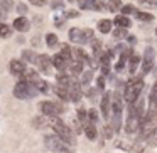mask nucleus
Segmentation results:
<instances>
[{"instance_id": "5701e85b", "label": "nucleus", "mask_w": 157, "mask_h": 153, "mask_svg": "<svg viewBox=\"0 0 157 153\" xmlns=\"http://www.w3.org/2000/svg\"><path fill=\"white\" fill-rule=\"evenodd\" d=\"M112 109H113V113H122V109H123V104H122V96H120L118 93H115V94H113Z\"/></svg>"}, {"instance_id": "79ce46f5", "label": "nucleus", "mask_w": 157, "mask_h": 153, "mask_svg": "<svg viewBox=\"0 0 157 153\" xmlns=\"http://www.w3.org/2000/svg\"><path fill=\"white\" fill-rule=\"evenodd\" d=\"M51 7L54 9H58V10H64V2H63V0H54V2H52L51 4Z\"/></svg>"}, {"instance_id": "c9c22d12", "label": "nucleus", "mask_w": 157, "mask_h": 153, "mask_svg": "<svg viewBox=\"0 0 157 153\" xmlns=\"http://www.w3.org/2000/svg\"><path fill=\"white\" fill-rule=\"evenodd\" d=\"M139 5L145 9H155L157 7V0H139Z\"/></svg>"}, {"instance_id": "aec40b11", "label": "nucleus", "mask_w": 157, "mask_h": 153, "mask_svg": "<svg viewBox=\"0 0 157 153\" xmlns=\"http://www.w3.org/2000/svg\"><path fill=\"white\" fill-rule=\"evenodd\" d=\"M54 93H56V96H58L59 99H63V101H69V93H68V88H66V86L56 84Z\"/></svg>"}, {"instance_id": "3c124183", "label": "nucleus", "mask_w": 157, "mask_h": 153, "mask_svg": "<svg viewBox=\"0 0 157 153\" xmlns=\"http://www.w3.org/2000/svg\"><path fill=\"white\" fill-rule=\"evenodd\" d=\"M68 2H75V0H68Z\"/></svg>"}, {"instance_id": "39448f33", "label": "nucleus", "mask_w": 157, "mask_h": 153, "mask_svg": "<svg viewBox=\"0 0 157 153\" xmlns=\"http://www.w3.org/2000/svg\"><path fill=\"white\" fill-rule=\"evenodd\" d=\"M39 111H41L44 116L51 118V116H59L63 111H64V108H63L61 104H58V103L42 101V103H39Z\"/></svg>"}, {"instance_id": "de8ad7c7", "label": "nucleus", "mask_w": 157, "mask_h": 153, "mask_svg": "<svg viewBox=\"0 0 157 153\" xmlns=\"http://www.w3.org/2000/svg\"><path fill=\"white\" fill-rule=\"evenodd\" d=\"M29 2H31L32 5H37V7H41V5H44L48 0H29Z\"/></svg>"}, {"instance_id": "8fccbe9b", "label": "nucleus", "mask_w": 157, "mask_h": 153, "mask_svg": "<svg viewBox=\"0 0 157 153\" xmlns=\"http://www.w3.org/2000/svg\"><path fill=\"white\" fill-rule=\"evenodd\" d=\"M5 17H7V12H5L4 9H0V20L4 22V20H5Z\"/></svg>"}, {"instance_id": "a19ab883", "label": "nucleus", "mask_w": 157, "mask_h": 153, "mask_svg": "<svg viewBox=\"0 0 157 153\" xmlns=\"http://www.w3.org/2000/svg\"><path fill=\"white\" fill-rule=\"evenodd\" d=\"M149 99H150V104H154V103H157V82L152 86V91H150V96H149Z\"/></svg>"}, {"instance_id": "c03bdc74", "label": "nucleus", "mask_w": 157, "mask_h": 153, "mask_svg": "<svg viewBox=\"0 0 157 153\" xmlns=\"http://www.w3.org/2000/svg\"><path fill=\"white\" fill-rule=\"evenodd\" d=\"M96 86H98L100 91H103V89H105V76H100V78L96 79Z\"/></svg>"}, {"instance_id": "ddd939ff", "label": "nucleus", "mask_w": 157, "mask_h": 153, "mask_svg": "<svg viewBox=\"0 0 157 153\" xmlns=\"http://www.w3.org/2000/svg\"><path fill=\"white\" fill-rule=\"evenodd\" d=\"M69 41L75 42V44H85V41H83V29H78V27L69 29Z\"/></svg>"}, {"instance_id": "f3484780", "label": "nucleus", "mask_w": 157, "mask_h": 153, "mask_svg": "<svg viewBox=\"0 0 157 153\" xmlns=\"http://www.w3.org/2000/svg\"><path fill=\"white\" fill-rule=\"evenodd\" d=\"M83 131H85V135H86V138H88V140H96L98 131H96L95 123H90V121H88L85 126H83Z\"/></svg>"}, {"instance_id": "49530a36", "label": "nucleus", "mask_w": 157, "mask_h": 153, "mask_svg": "<svg viewBox=\"0 0 157 153\" xmlns=\"http://www.w3.org/2000/svg\"><path fill=\"white\" fill-rule=\"evenodd\" d=\"M105 136H106V138H112V136H113V128H112V126H105Z\"/></svg>"}, {"instance_id": "f257e3e1", "label": "nucleus", "mask_w": 157, "mask_h": 153, "mask_svg": "<svg viewBox=\"0 0 157 153\" xmlns=\"http://www.w3.org/2000/svg\"><path fill=\"white\" fill-rule=\"evenodd\" d=\"M48 123H49V126L54 129V133H56V135H58L64 143H68L69 146H73V145L76 143L75 131H73V129L69 128L68 125H64L61 118H58V116H51V119H48Z\"/></svg>"}, {"instance_id": "20e7f679", "label": "nucleus", "mask_w": 157, "mask_h": 153, "mask_svg": "<svg viewBox=\"0 0 157 153\" xmlns=\"http://www.w3.org/2000/svg\"><path fill=\"white\" fill-rule=\"evenodd\" d=\"M44 143H46V146L54 153H73L71 146H69L68 143L63 141L56 133L54 135H46L44 136Z\"/></svg>"}, {"instance_id": "7ed1b4c3", "label": "nucleus", "mask_w": 157, "mask_h": 153, "mask_svg": "<svg viewBox=\"0 0 157 153\" xmlns=\"http://www.w3.org/2000/svg\"><path fill=\"white\" fill-rule=\"evenodd\" d=\"M39 94L37 88H36L34 82L29 81H19L17 84L14 86V96L17 99H32Z\"/></svg>"}, {"instance_id": "393cba45", "label": "nucleus", "mask_w": 157, "mask_h": 153, "mask_svg": "<svg viewBox=\"0 0 157 153\" xmlns=\"http://www.w3.org/2000/svg\"><path fill=\"white\" fill-rule=\"evenodd\" d=\"M91 49H93V56H95V59H100L103 56V47H101V42L100 41H95V39H93L91 41Z\"/></svg>"}, {"instance_id": "2f4dec72", "label": "nucleus", "mask_w": 157, "mask_h": 153, "mask_svg": "<svg viewBox=\"0 0 157 153\" xmlns=\"http://www.w3.org/2000/svg\"><path fill=\"white\" fill-rule=\"evenodd\" d=\"M91 79H93V72L91 71H85V72H81V81H79V84L88 86L90 82H91Z\"/></svg>"}, {"instance_id": "c756f323", "label": "nucleus", "mask_w": 157, "mask_h": 153, "mask_svg": "<svg viewBox=\"0 0 157 153\" xmlns=\"http://www.w3.org/2000/svg\"><path fill=\"white\" fill-rule=\"evenodd\" d=\"M56 81H58V84L66 86V88H68V86L71 84V78H69L68 74H64V71H63L61 74H58V76H56Z\"/></svg>"}, {"instance_id": "6e6552de", "label": "nucleus", "mask_w": 157, "mask_h": 153, "mask_svg": "<svg viewBox=\"0 0 157 153\" xmlns=\"http://www.w3.org/2000/svg\"><path fill=\"white\" fill-rule=\"evenodd\" d=\"M25 62L22 61V59H12L10 64H9V71H10V74H14L15 78H21L22 72L25 71Z\"/></svg>"}, {"instance_id": "37998d69", "label": "nucleus", "mask_w": 157, "mask_h": 153, "mask_svg": "<svg viewBox=\"0 0 157 153\" xmlns=\"http://www.w3.org/2000/svg\"><path fill=\"white\" fill-rule=\"evenodd\" d=\"M78 15H79V12H76V10H64V19H75Z\"/></svg>"}, {"instance_id": "9d476101", "label": "nucleus", "mask_w": 157, "mask_h": 153, "mask_svg": "<svg viewBox=\"0 0 157 153\" xmlns=\"http://www.w3.org/2000/svg\"><path fill=\"white\" fill-rule=\"evenodd\" d=\"M100 108H101V115L105 119H110V108H112V99H110V93H105L100 101Z\"/></svg>"}, {"instance_id": "1a4fd4ad", "label": "nucleus", "mask_w": 157, "mask_h": 153, "mask_svg": "<svg viewBox=\"0 0 157 153\" xmlns=\"http://www.w3.org/2000/svg\"><path fill=\"white\" fill-rule=\"evenodd\" d=\"M68 93H69V101L78 103L79 99H81V96H83L81 84H79V82H73L71 81V84L68 86Z\"/></svg>"}, {"instance_id": "4468645a", "label": "nucleus", "mask_w": 157, "mask_h": 153, "mask_svg": "<svg viewBox=\"0 0 157 153\" xmlns=\"http://www.w3.org/2000/svg\"><path fill=\"white\" fill-rule=\"evenodd\" d=\"M14 29L19 32H27L29 29H31V22L27 20L25 17H19L14 20Z\"/></svg>"}, {"instance_id": "0eeeda50", "label": "nucleus", "mask_w": 157, "mask_h": 153, "mask_svg": "<svg viewBox=\"0 0 157 153\" xmlns=\"http://www.w3.org/2000/svg\"><path fill=\"white\" fill-rule=\"evenodd\" d=\"M36 66L39 67L41 72H44V74H51V71H52V59L49 57L48 54H41V56H37V59H36Z\"/></svg>"}, {"instance_id": "473e14b6", "label": "nucleus", "mask_w": 157, "mask_h": 153, "mask_svg": "<svg viewBox=\"0 0 157 153\" xmlns=\"http://www.w3.org/2000/svg\"><path fill=\"white\" fill-rule=\"evenodd\" d=\"M58 35L52 34V32H49V34H46V44L49 46V47H56L58 46Z\"/></svg>"}, {"instance_id": "f8f14e48", "label": "nucleus", "mask_w": 157, "mask_h": 153, "mask_svg": "<svg viewBox=\"0 0 157 153\" xmlns=\"http://www.w3.org/2000/svg\"><path fill=\"white\" fill-rule=\"evenodd\" d=\"M69 62H71V61H68V59L63 57V56L58 52V54L52 57V67H56L59 72H63V71H66V69H68Z\"/></svg>"}, {"instance_id": "cd10ccee", "label": "nucleus", "mask_w": 157, "mask_h": 153, "mask_svg": "<svg viewBox=\"0 0 157 153\" xmlns=\"http://www.w3.org/2000/svg\"><path fill=\"white\" fill-rule=\"evenodd\" d=\"M135 15L137 19H139L140 22H152L154 20V15L149 14V12H142V10H135Z\"/></svg>"}, {"instance_id": "e433bc0d", "label": "nucleus", "mask_w": 157, "mask_h": 153, "mask_svg": "<svg viewBox=\"0 0 157 153\" xmlns=\"http://www.w3.org/2000/svg\"><path fill=\"white\" fill-rule=\"evenodd\" d=\"M98 119H100V115H98V111H96L95 108H91V109L88 111V121H90V123H96Z\"/></svg>"}, {"instance_id": "72a5a7b5", "label": "nucleus", "mask_w": 157, "mask_h": 153, "mask_svg": "<svg viewBox=\"0 0 157 153\" xmlns=\"http://www.w3.org/2000/svg\"><path fill=\"white\" fill-rule=\"evenodd\" d=\"M78 121L81 123L83 126L88 123V111H86V109H83V108L78 109Z\"/></svg>"}, {"instance_id": "4c0bfd02", "label": "nucleus", "mask_w": 157, "mask_h": 153, "mask_svg": "<svg viewBox=\"0 0 157 153\" xmlns=\"http://www.w3.org/2000/svg\"><path fill=\"white\" fill-rule=\"evenodd\" d=\"M14 7H15V4L12 0H2V4H0V9H4L5 12H10Z\"/></svg>"}, {"instance_id": "412c9836", "label": "nucleus", "mask_w": 157, "mask_h": 153, "mask_svg": "<svg viewBox=\"0 0 157 153\" xmlns=\"http://www.w3.org/2000/svg\"><path fill=\"white\" fill-rule=\"evenodd\" d=\"M112 25H113V22L112 20H108V19H103V20H100L98 22V31L101 32V34H108V32H112Z\"/></svg>"}, {"instance_id": "b1692460", "label": "nucleus", "mask_w": 157, "mask_h": 153, "mask_svg": "<svg viewBox=\"0 0 157 153\" xmlns=\"http://www.w3.org/2000/svg\"><path fill=\"white\" fill-rule=\"evenodd\" d=\"M36 59H37V54L34 51H22V61L25 64H36Z\"/></svg>"}, {"instance_id": "f704fd0d", "label": "nucleus", "mask_w": 157, "mask_h": 153, "mask_svg": "<svg viewBox=\"0 0 157 153\" xmlns=\"http://www.w3.org/2000/svg\"><path fill=\"white\" fill-rule=\"evenodd\" d=\"M10 27H9L7 24H4V22H0V37L2 39H7L9 35H10Z\"/></svg>"}, {"instance_id": "ea45409f", "label": "nucleus", "mask_w": 157, "mask_h": 153, "mask_svg": "<svg viewBox=\"0 0 157 153\" xmlns=\"http://www.w3.org/2000/svg\"><path fill=\"white\" fill-rule=\"evenodd\" d=\"M122 14L123 15H132V14H135V7H133L132 4H128V5H122Z\"/></svg>"}, {"instance_id": "603ef678", "label": "nucleus", "mask_w": 157, "mask_h": 153, "mask_svg": "<svg viewBox=\"0 0 157 153\" xmlns=\"http://www.w3.org/2000/svg\"><path fill=\"white\" fill-rule=\"evenodd\" d=\"M155 35H157V29H155Z\"/></svg>"}, {"instance_id": "bb28decb", "label": "nucleus", "mask_w": 157, "mask_h": 153, "mask_svg": "<svg viewBox=\"0 0 157 153\" xmlns=\"http://www.w3.org/2000/svg\"><path fill=\"white\" fill-rule=\"evenodd\" d=\"M105 9L108 12H117L122 9V0H108L105 4Z\"/></svg>"}, {"instance_id": "864d4df0", "label": "nucleus", "mask_w": 157, "mask_h": 153, "mask_svg": "<svg viewBox=\"0 0 157 153\" xmlns=\"http://www.w3.org/2000/svg\"><path fill=\"white\" fill-rule=\"evenodd\" d=\"M106 2H108V0H106Z\"/></svg>"}, {"instance_id": "dca6fc26", "label": "nucleus", "mask_w": 157, "mask_h": 153, "mask_svg": "<svg viewBox=\"0 0 157 153\" xmlns=\"http://www.w3.org/2000/svg\"><path fill=\"white\" fill-rule=\"evenodd\" d=\"M127 62H128V71H130V74H135V71L139 69V66H140V57L135 54V52H132Z\"/></svg>"}, {"instance_id": "7c9ffc66", "label": "nucleus", "mask_w": 157, "mask_h": 153, "mask_svg": "<svg viewBox=\"0 0 157 153\" xmlns=\"http://www.w3.org/2000/svg\"><path fill=\"white\" fill-rule=\"evenodd\" d=\"M113 37H115L117 41H123V39H127V37H128L127 29L125 27H117L115 31H113Z\"/></svg>"}, {"instance_id": "a878e982", "label": "nucleus", "mask_w": 157, "mask_h": 153, "mask_svg": "<svg viewBox=\"0 0 157 153\" xmlns=\"http://www.w3.org/2000/svg\"><path fill=\"white\" fill-rule=\"evenodd\" d=\"M110 126L113 128V131H120V128H122V113H113Z\"/></svg>"}, {"instance_id": "f03ea898", "label": "nucleus", "mask_w": 157, "mask_h": 153, "mask_svg": "<svg viewBox=\"0 0 157 153\" xmlns=\"http://www.w3.org/2000/svg\"><path fill=\"white\" fill-rule=\"evenodd\" d=\"M142 89H144V78L142 76H133L123 88V99L130 104V103H133L135 99L140 98Z\"/></svg>"}, {"instance_id": "423d86ee", "label": "nucleus", "mask_w": 157, "mask_h": 153, "mask_svg": "<svg viewBox=\"0 0 157 153\" xmlns=\"http://www.w3.org/2000/svg\"><path fill=\"white\" fill-rule=\"evenodd\" d=\"M154 56H155L154 54V49L147 47L145 52H144V61H142V64H140V76H142V78L152 71V67H154Z\"/></svg>"}, {"instance_id": "2eb2a0df", "label": "nucleus", "mask_w": 157, "mask_h": 153, "mask_svg": "<svg viewBox=\"0 0 157 153\" xmlns=\"http://www.w3.org/2000/svg\"><path fill=\"white\" fill-rule=\"evenodd\" d=\"M39 79V72L36 69H31V67H25V71L22 72L21 76V81H29V82H36Z\"/></svg>"}, {"instance_id": "58836bf2", "label": "nucleus", "mask_w": 157, "mask_h": 153, "mask_svg": "<svg viewBox=\"0 0 157 153\" xmlns=\"http://www.w3.org/2000/svg\"><path fill=\"white\" fill-rule=\"evenodd\" d=\"M83 41H85V44H88V42L93 41V31L91 29H83Z\"/></svg>"}, {"instance_id": "09e8293b", "label": "nucleus", "mask_w": 157, "mask_h": 153, "mask_svg": "<svg viewBox=\"0 0 157 153\" xmlns=\"http://www.w3.org/2000/svg\"><path fill=\"white\" fill-rule=\"evenodd\" d=\"M63 24H64V19H59V17L54 19V25H56V27H63Z\"/></svg>"}, {"instance_id": "4be33fe9", "label": "nucleus", "mask_w": 157, "mask_h": 153, "mask_svg": "<svg viewBox=\"0 0 157 153\" xmlns=\"http://www.w3.org/2000/svg\"><path fill=\"white\" fill-rule=\"evenodd\" d=\"M34 84H36V88H37L39 93H44V94H49V93H51V86H49V82L44 81V79L39 78Z\"/></svg>"}, {"instance_id": "9b49d317", "label": "nucleus", "mask_w": 157, "mask_h": 153, "mask_svg": "<svg viewBox=\"0 0 157 153\" xmlns=\"http://www.w3.org/2000/svg\"><path fill=\"white\" fill-rule=\"evenodd\" d=\"M71 56H73V59H75V61H79V62H83V64H91V59H90V56L86 54V52L83 51L81 47L71 49Z\"/></svg>"}, {"instance_id": "6ab92c4d", "label": "nucleus", "mask_w": 157, "mask_h": 153, "mask_svg": "<svg viewBox=\"0 0 157 153\" xmlns=\"http://www.w3.org/2000/svg\"><path fill=\"white\" fill-rule=\"evenodd\" d=\"M113 24L117 25V27H125V29H128L130 25H132V22H130V19L127 17V15H117L115 19H113Z\"/></svg>"}, {"instance_id": "a18cd8bd", "label": "nucleus", "mask_w": 157, "mask_h": 153, "mask_svg": "<svg viewBox=\"0 0 157 153\" xmlns=\"http://www.w3.org/2000/svg\"><path fill=\"white\" fill-rule=\"evenodd\" d=\"M14 9H17V12H19L21 15H24L25 12H27V7H25L24 4H15V7H14Z\"/></svg>"}, {"instance_id": "a211bd4d", "label": "nucleus", "mask_w": 157, "mask_h": 153, "mask_svg": "<svg viewBox=\"0 0 157 153\" xmlns=\"http://www.w3.org/2000/svg\"><path fill=\"white\" fill-rule=\"evenodd\" d=\"M83 62H79V61H75L73 59L71 62H69V66H68V69H69V72H71L73 76H79L83 72Z\"/></svg>"}, {"instance_id": "c85d7f7f", "label": "nucleus", "mask_w": 157, "mask_h": 153, "mask_svg": "<svg viewBox=\"0 0 157 153\" xmlns=\"http://www.w3.org/2000/svg\"><path fill=\"white\" fill-rule=\"evenodd\" d=\"M49 123H48V119L46 118H42V116H36L34 119H32V126L34 128H37V129H42V128H46Z\"/></svg>"}]
</instances>
